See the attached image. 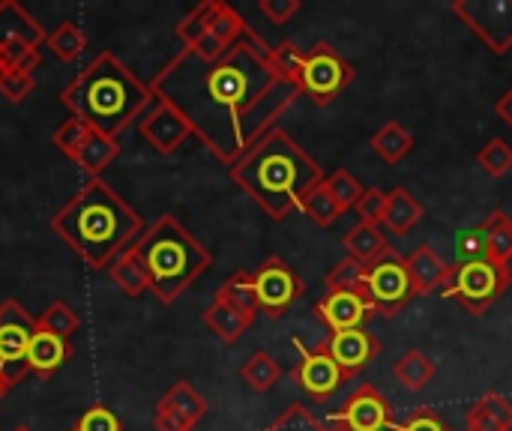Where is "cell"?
I'll return each mask as SVG.
<instances>
[{"label": "cell", "mask_w": 512, "mask_h": 431, "mask_svg": "<svg viewBox=\"0 0 512 431\" xmlns=\"http://www.w3.org/2000/svg\"><path fill=\"white\" fill-rule=\"evenodd\" d=\"M42 24L18 3V0H0V54L3 51H39L45 42Z\"/></svg>", "instance_id": "obj_17"}, {"label": "cell", "mask_w": 512, "mask_h": 431, "mask_svg": "<svg viewBox=\"0 0 512 431\" xmlns=\"http://www.w3.org/2000/svg\"><path fill=\"white\" fill-rule=\"evenodd\" d=\"M216 300H222V303H228V306H234V309H240V312H246V315H252V318L261 312L258 291H255V276L246 273V270L228 276V279L222 282V288L216 291Z\"/></svg>", "instance_id": "obj_27"}, {"label": "cell", "mask_w": 512, "mask_h": 431, "mask_svg": "<svg viewBox=\"0 0 512 431\" xmlns=\"http://www.w3.org/2000/svg\"><path fill=\"white\" fill-rule=\"evenodd\" d=\"M512 270L507 264H498L495 258L459 264L453 267L450 285L441 291L444 297L456 300L471 318H480L489 312V306L510 288Z\"/></svg>", "instance_id": "obj_6"}, {"label": "cell", "mask_w": 512, "mask_h": 431, "mask_svg": "<svg viewBox=\"0 0 512 431\" xmlns=\"http://www.w3.org/2000/svg\"><path fill=\"white\" fill-rule=\"evenodd\" d=\"M45 45H48V51L57 57V60H75V57H81L84 54V48H87V36H84V30L75 24V21H60L48 36H45Z\"/></svg>", "instance_id": "obj_33"}, {"label": "cell", "mask_w": 512, "mask_h": 431, "mask_svg": "<svg viewBox=\"0 0 512 431\" xmlns=\"http://www.w3.org/2000/svg\"><path fill=\"white\" fill-rule=\"evenodd\" d=\"M15 431H30V429H15Z\"/></svg>", "instance_id": "obj_51"}, {"label": "cell", "mask_w": 512, "mask_h": 431, "mask_svg": "<svg viewBox=\"0 0 512 431\" xmlns=\"http://www.w3.org/2000/svg\"><path fill=\"white\" fill-rule=\"evenodd\" d=\"M333 417L342 420L351 431H387L396 423L390 402L372 384H360L345 402V408L336 411Z\"/></svg>", "instance_id": "obj_15"}, {"label": "cell", "mask_w": 512, "mask_h": 431, "mask_svg": "<svg viewBox=\"0 0 512 431\" xmlns=\"http://www.w3.org/2000/svg\"><path fill=\"white\" fill-rule=\"evenodd\" d=\"M258 9L273 21V24H288L300 12V0H261Z\"/></svg>", "instance_id": "obj_47"}, {"label": "cell", "mask_w": 512, "mask_h": 431, "mask_svg": "<svg viewBox=\"0 0 512 431\" xmlns=\"http://www.w3.org/2000/svg\"><path fill=\"white\" fill-rule=\"evenodd\" d=\"M117 153H120V144H117V138H108V135H102V132H96V129H90L87 132V138L81 141V147L75 150V156H72V162L90 177V180H99V174L117 159Z\"/></svg>", "instance_id": "obj_22"}, {"label": "cell", "mask_w": 512, "mask_h": 431, "mask_svg": "<svg viewBox=\"0 0 512 431\" xmlns=\"http://www.w3.org/2000/svg\"><path fill=\"white\" fill-rule=\"evenodd\" d=\"M69 357H72V345L66 339L36 330L30 351H27V369L39 378H51Z\"/></svg>", "instance_id": "obj_20"}, {"label": "cell", "mask_w": 512, "mask_h": 431, "mask_svg": "<svg viewBox=\"0 0 512 431\" xmlns=\"http://www.w3.org/2000/svg\"><path fill=\"white\" fill-rule=\"evenodd\" d=\"M153 96L174 105L195 138L228 168L294 105L300 96L273 66V48L252 30L219 60L192 48L174 54L150 81Z\"/></svg>", "instance_id": "obj_1"}, {"label": "cell", "mask_w": 512, "mask_h": 431, "mask_svg": "<svg viewBox=\"0 0 512 431\" xmlns=\"http://www.w3.org/2000/svg\"><path fill=\"white\" fill-rule=\"evenodd\" d=\"M303 57H306V51L297 48V42H291V39H285V42H279V45L273 48V66H276V72H279L297 93H300ZM300 96H303V93H300Z\"/></svg>", "instance_id": "obj_37"}, {"label": "cell", "mask_w": 512, "mask_h": 431, "mask_svg": "<svg viewBox=\"0 0 512 431\" xmlns=\"http://www.w3.org/2000/svg\"><path fill=\"white\" fill-rule=\"evenodd\" d=\"M477 165H480L492 180L507 177L512 171V144H507V138H492L489 144L480 147Z\"/></svg>", "instance_id": "obj_36"}, {"label": "cell", "mask_w": 512, "mask_h": 431, "mask_svg": "<svg viewBox=\"0 0 512 431\" xmlns=\"http://www.w3.org/2000/svg\"><path fill=\"white\" fill-rule=\"evenodd\" d=\"M366 288L372 297V306L378 315L393 318L405 309V303L414 297L411 288V276H408V264L396 249H387L366 273Z\"/></svg>", "instance_id": "obj_9"}, {"label": "cell", "mask_w": 512, "mask_h": 431, "mask_svg": "<svg viewBox=\"0 0 512 431\" xmlns=\"http://www.w3.org/2000/svg\"><path fill=\"white\" fill-rule=\"evenodd\" d=\"M51 228L90 270H108L144 234L141 216L102 177L87 180L54 213Z\"/></svg>", "instance_id": "obj_3"}, {"label": "cell", "mask_w": 512, "mask_h": 431, "mask_svg": "<svg viewBox=\"0 0 512 431\" xmlns=\"http://www.w3.org/2000/svg\"><path fill=\"white\" fill-rule=\"evenodd\" d=\"M300 213H306L318 228H333L336 219L342 216V207L336 204V198L330 195V189H327L324 183H318V186L306 195Z\"/></svg>", "instance_id": "obj_35"}, {"label": "cell", "mask_w": 512, "mask_h": 431, "mask_svg": "<svg viewBox=\"0 0 512 431\" xmlns=\"http://www.w3.org/2000/svg\"><path fill=\"white\" fill-rule=\"evenodd\" d=\"M342 246H345V252H348L351 258L363 261L366 267H372V264L390 249L384 231H381L378 225H369V222H357V225L342 237Z\"/></svg>", "instance_id": "obj_25"}, {"label": "cell", "mask_w": 512, "mask_h": 431, "mask_svg": "<svg viewBox=\"0 0 512 431\" xmlns=\"http://www.w3.org/2000/svg\"><path fill=\"white\" fill-rule=\"evenodd\" d=\"M315 315L327 324V330L333 336V333L363 330L378 312L360 294H351V291H327L315 303Z\"/></svg>", "instance_id": "obj_16"}, {"label": "cell", "mask_w": 512, "mask_h": 431, "mask_svg": "<svg viewBox=\"0 0 512 431\" xmlns=\"http://www.w3.org/2000/svg\"><path fill=\"white\" fill-rule=\"evenodd\" d=\"M240 378L243 384H249V390L255 393H270L279 378H282V366L273 360V354L267 351H255L243 366H240Z\"/></svg>", "instance_id": "obj_31"}, {"label": "cell", "mask_w": 512, "mask_h": 431, "mask_svg": "<svg viewBox=\"0 0 512 431\" xmlns=\"http://www.w3.org/2000/svg\"><path fill=\"white\" fill-rule=\"evenodd\" d=\"M147 270L150 291L171 306L213 264V255L174 216H159L129 249Z\"/></svg>", "instance_id": "obj_5"}, {"label": "cell", "mask_w": 512, "mask_h": 431, "mask_svg": "<svg viewBox=\"0 0 512 431\" xmlns=\"http://www.w3.org/2000/svg\"><path fill=\"white\" fill-rule=\"evenodd\" d=\"M324 186L330 189V195L336 198V204L342 207V213H345V210H354V204H357L360 195L366 192V186H363L351 171H345V168L327 174V177H324Z\"/></svg>", "instance_id": "obj_38"}, {"label": "cell", "mask_w": 512, "mask_h": 431, "mask_svg": "<svg viewBox=\"0 0 512 431\" xmlns=\"http://www.w3.org/2000/svg\"><path fill=\"white\" fill-rule=\"evenodd\" d=\"M204 324H207V330H213V336H219L225 345H234V342H240V336L255 324V318L213 297V303H210L207 312H204Z\"/></svg>", "instance_id": "obj_23"}, {"label": "cell", "mask_w": 512, "mask_h": 431, "mask_svg": "<svg viewBox=\"0 0 512 431\" xmlns=\"http://www.w3.org/2000/svg\"><path fill=\"white\" fill-rule=\"evenodd\" d=\"M456 258H459V264H474V261L492 258L489 255V237H486L483 225L459 231V237H456Z\"/></svg>", "instance_id": "obj_39"}, {"label": "cell", "mask_w": 512, "mask_h": 431, "mask_svg": "<svg viewBox=\"0 0 512 431\" xmlns=\"http://www.w3.org/2000/svg\"><path fill=\"white\" fill-rule=\"evenodd\" d=\"M204 417H207V402H204V396H201L192 384L177 381V384L159 399L153 426H156V431H192Z\"/></svg>", "instance_id": "obj_14"}, {"label": "cell", "mask_w": 512, "mask_h": 431, "mask_svg": "<svg viewBox=\"0 0 512 431\" xmlns=\"http://www.w3.org/2000/svg\"><path fill=\"white\" fill-rule=\"evenodd\" d=\"M87 132H90V126L84 123V120H78V117H66L57 129H54V147L63 153V156H75V150L81 147V141L87 138Z\"/></svg>", "instance_id": "obj_41"}, {"label": "cell", "mask_w": 512, "mask_h": 431, "mask_svg": "<svg viewBox=\"0 0 512 431\" xmlns=\"http://www.w3.org/2000/svg\"><path fill=\"white\" fill-rule=\"evenodd\" d=\"M78 327H81L78 312H75L69 303H63V300H54V303L36 318V330H45V333L60 336V339H66V342H69V336H75Z\"/></svg>", "instance_id": "obj_34"}, {"label": "cell", "mask_w": 512, "mask_h": 431, "mask_svg": "<svg viewBox=\"0 0 512 431\" xmlns=\"http://www.w3.org/2000/svg\"><path fill=\"white\" fill-rule=\"evenodd\" d=\"M294 345L300 348V363L294 366V381L309 393L312 402H318V405L330 402V399L336 396V390L348 381L345 372H342V369L336 366V360L324 351V345L315 348V351H306L300 342H294Z\"/></svg>", "instance_id": "obj_13"}, {"label": "cell", "mask_w": 512, "mask_h": 431, "mask_svg": "<svg viewBox=\"0 0 512 431\" xmlns=\"http://www.w3.org/2000/svg\"><path fill=\"white\" fill-rule=\"evenodd\" d=\"M420 219H423V204L405 186H396L393 192H387V213H384L381 228H387L396 237H405Z\"/></svg>", "instance_id": "obj_24"}, {"label": "cell", "mask_w": 512, "mask_h": 431, "mask_svg": "<svg viewBox=\"0 0 512 431\" xmlns=\"http://www.w3.org/2000/svg\"><path fill=\"white\" fill-rule=\"evenodd\" d=\"M354 210H357V216H360V222H369V225H384V213H387V192L384 189H378V186H369L363 195H360V201L354 204Z\"/></svg>", "instance_id": "obj_43"}, {"label": "cell", "mask_w": 512, "mask_h": 431, "mask_svg": "<svg viewBox=\"0 0 512 431\" xmlns=\"http://www.w3.org/2000/svg\"><path fill=\"white\" fill-rule=\"evenodd\" d=\"M138 126V135L159 153V156H171L177 153L195 132L189 126V120L174 108L168 105L165 99L153 96V102L144 108V114L135 120Z\"/></svg>", "instance_id": "obj_11"}, {"label": "cell", "mask_w": 512, "mask_h": 431, "mask_svg": "<svg viewBox=\"0 0 512 431\" xmlns=\"http://www.w3.org/2000/svg\"><path fill=\"white\" fill-rule=\"evenodd\" d=\"M324 351L336 360V366L345 372V378H354L357 372H363L381 354V342L363 327V330L333 333L324 342Z\"/></svg>", "instance_id": "obj_18"}, {"label": "cell", "mask_w": 512, "mask_h": 431, "mask_svg": "<svg viewBox=\"0 0 512 431\" xmlns=\"http://www.w3.org/2000/svg\"><path fill=\"white\" fill-rule=\"evenodd\" d=\"M468 431H512V402L501 393H486L465 414Z\"/></svg>", "instance_id": "obj_21"}, {"label": "cell", "mask_w": 512, "mask_h": 431, "mask_svg": "<svg viewBox=\"0 0 512 431\" xmlns=\"http://www.w3.org/2000/svg\"><path fill=\"white\" fill-rule=\"evenodd\" d=\"M36 87V78L30 72H12V69H3L0 72V96L12 105L24 102Z\"/></svg>", "instance_id": "obj_44"}, {"label": "cell", "mask_w": 512, "mask_h": 431, "mask_svg": "<svg viewBox=\"0 0 512 431\" xmlns=\"http://www.w3.org/2000/svg\"><path fill=\"white\" fill-rule=\"evenodd\" d=\"M408 276H411V288H414V297H429L435 291H444L453 279V267L438 255L435 246L423 243L417 246L408 258Z\"/></svg>", "instance_id": "obj_19"}, {"label": "cell", "mask_w": 512, "mask_h": 431, "mask_svg": "<svg viewBox=\"0 0 512 431\" xmlns=\"http://www.w3.org/2000/svg\"><path fill=\"white\" fill-rule=\"evenodd\" d=\"M207 18H210V0H204L201 6H195L180 24H177V39L183 42V48H192L204 33H207Z\"/></svg>", "instance_id": "obj_42"}, {"label": "cell", "mask_w": 512, "mask_h": 431, "mask_svg": "<svg viewBox=\"0 0 512 431\" xmlns=\"http://www.w3.org/2000/svg\"><path fill=\"white\" fill-rule=\"evenodd\" d=\"M60 102L90 129L117 138L129 123L144 114V108L153 102V90L117 54L99 51L63 87Z\"/></svg>", "instance_id": "obj_4"}, {"label": "cell", "mask_w": 512, "mask_h": 431, "mask_svg": "<svg viewBox=\"0 0 512 431\" xmlns=\"http://www.w3.org/2000/svg\"><path fill=\"white\" fill-rule=\"evenodd\" d=\"M252 276H255V291H258L261 312H267V318H282L306 291L303 279L276 255L267 258Z\"/></svg>", "instance_id": "obj_12"}, {"label": "cell", "mask_w": 512, "mask_h": 431, "mask_svg": "<svg viewBox=\"0 0 512 431\" xmlns=\"http://www.w3.org/2000/svg\"><path fill=\"white\" fill-rule=\"evenodd\" d=\"M393 431H453L432 408H417L402 426L393 423Z\"/></svg>", "instance_id": "obj_46"}, {"label": "cell", "mask_w": 512, "mask_h": 431, "mask_svg": "<svg viewBox=\"0 0 512 431\" xmlns=\"http://www.w3.org/2000/svg\"><path fill=\"white\" fill-rule=\"evenodd\" d=\"M264 431H324V423H321L306 405L297 402V405L285 408V411L276 417V423Z\"/></svg>", "instance_id": "obj_40"}, {"label": "cell", "mask_w": 512, "mask_h": 431, "mask_svg": "<svg viewBox=\"0 0 512 431\" xmlns=\"http://www.w3.org/2000/svg\"><path fill=\"white\" fill-rule=\"evenodd\" d=\"M36 333V318L18 303L3 300L0 303V378L6 390L21 384L27 369V351Z\"/></svg>", "instance_id": "obj_8"}, {"label": "cell", "mask_w": 512, "mask_h": 431, "mask_svg": "<svg viewBox=\"0 0 512 431\" xmlns=\"http://www.w3.org/2000/svg\"><path fill=\"white\" fill-rule=\"evenodd\" d=\"M354 81V66L330 45L318 42L303 57V75H300V93L312 96L315 105L327 108L336 102V96Z\"/></svg>", "instance_id": "obj_7"}, {"label": "cell", "mask_w": 512, "mask_h": 431, "mask_svg": "<svg viewBox=\"0 0 512 431\" xmlns=\"http://www.w3.org/2000/svg\"><path fill=\"white\" fill-rule=\"evenodd\" d=\"M483 231L489 237V255L498 261V264H507L510 267L512 261V219L498 207L492 210L483 222Z\"/></svg>", "instance_id": "obj_32"}, {"label": "cell", "mask_w": 512, "mask_h": 431, "mask_svg": "<svg viewBox=\"0 0 512 431\" xmlns=\"http://www.w3.org/2000/svg\"><path fill=\"white\" fill-rule=\"evenodd\" d=\"M108 276H111V282H114L126 297H141V294L150 291L147 270L141 267V261H138L132 252H123V255L108 267Z\"/></svg>", "instance_id": "obj_30"}, {"label": "cell", "mask_w": 512, "mask_h": 431, "mask_svg": "<svg viewBox=\"0 0 512 431\" xmlns=\"http://www.w3.org/2000/svg\"><path fill=\"white\" fill-rule=\"evenodd\" d=\"M324 431H351L342 420H336V417H330L327 423H324Z\"/></svg>", "instance_id": "obj_49"}, {"label": "cell", "mask_w": 512, "mask_h": 431, "mask_svg": "<svg viewBox=\"0 0 512 431\" xmlns=\"http://www.w3.org/2000/svg\"><path fill=\"white\" fill-rule=\"evenodd\" d=\"M72 431H123V423H120L117 414L108 411L105 405H93V408H87V411L78 417V423H75V429Z\"/></svg>", "instance_id": "obj_45"}, {"label": "cell", "mask_w": 512, "mask_h": 431, "mask_svg": "<svg viewBox=\"0 0 512 431\" xmlns=\"http://www.w3.org/2000/svg\"><path fill=\"white\" fill-rule=\"evenodd\" d=\"M6 393H9V390H6V384H3V378H0V399H3Z\"/></svg>", "instance_id": "obj_50"}, {"label": "cell", "mask_w": 512, "mask_h": 431, "mask_svg": "<svg viewBox=\"0 0 512 431\" xmlns=\"http://www.w3.org/2000/svg\"><path fill=\"white\" fill-rule=\"evenodd\" d=\"M495 114H498V117H501V120H504V123L512 129V87L504 93V96H501V99H498V102H495Z\"/></svg>", "instance_id": "obj_48"}, {"label": "cell", "mask_w": 512, "mask_h": 431, "mask_svg": "<svg viewBox=\"0 0 512 431\" xmlns=\"http://www.w3.org/2000/svg\"><path fill=\"white\" fill-rule=\"evenodd\" d=\"M366 273L369 267L351 255H345L330 273H327V291H351V294H360L369 306H372V297H369V288H366ZM375 309V306H372Z\"/></svg>", "instance_id": "obj_29"}, {"label": "cell", "mask_w": 512, "mask_h": 431, "mask_svg": "<svg viewBox=\"0 0 512 431\" xmlns=\"http://www.w3.org/2000/svg\"><path fill=\"white\" fill-rule=\"evenodd\" d=\"M435 372H438L435 363H432L423 351H408V354H402V357L396 360V366H393L396 381H399L408 393L426 390V387L432 384Z\"/></svg>", "instance_id": "obj_28"}, {"label": "cell", "mask_w": 512, "mask_h": 431, "mask_svg": "<svg viewBox=\"0 0 512 431\" xmlns=\"http://www.w3.org/2000/svg\"><path fill=\"white\" fill-rule=\"evenodd\" d=\"M369 147H372V153H375L381 162H387V165H399V162L411 153V147H414V135H411L399 120H387V123L372 135Z\"/></svg>", "instance_id": "obj_26"}, {"label": "cell", "mask_w": 512, "mask_h": 431, "mask_svg": "<svg viewBox=\"0 0 512 431\" xmlns=\"http://www.w3.org/2000/svg\"><path fill=\"white\" fill-rule=\"evenodd\" d=\"M228 174L273 222L300 210L306 195L327 177L324 168L279 126L258 138Z\"/></svg>", "instance_id": "obj_2"}, {"label": "cell", "mask_w": 512, "mask_h": 431, "mask_svg": "<svg viewBox=\"0 0 512 431\" xmlns=\"http://www.w3.org/2000/svg\"><path fill=\"white\" fill-rule=\"evenodd\" d=\"M453 15L489 45L492 54L512 48V0H456Z\"/></svg>", "instance_id": "obj_10"}]
</instances>
